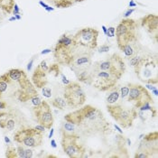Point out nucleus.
<instances>
[{
  "mask_svg": "<svg viewBox=\"0 0 158 158\" xmlns=\"http://www.w3.org/2000/svg\"><path fill=\"white\" fill-rule=\"evenodd\" d=\"M65 121L75 125L79 130L88 135H110L111 125L103 112L92 105H83L81 108L65 115Z\"/></svg>",
  "mask_w": 158,
  "mask_h": 158,
  "instance_id": "nucleus-1",
  "label": "nucleus"
},
{
  "mask_svg": "<svg viewBox=\"0 0 158 158\" xmlns=\"http://www.w3.org/2000/svg\"><path fill=\"white\" fill-rule=\"evenodd\" d=\"M8 81V89H12L11 94L18 101L27 102L38 96L36 88L22 69H10L5 73ZM7 92V91H6Z\"/></svg>",
  "mask_w": 158,
  "mask_h": 158,
  "instance_id": "nucleus-2",
  "label": "nucleus"
},
{
  "mask_svg": "<svg viewBox=\"0 0 158 158\" xmlns=\"http://www.w3.org/2000/svg\"><path fill=\"white\" fill-rule=\"evenodd\" d=\"M93 53L94 52L92 50L74 44L64 66L69 67L76 76H78L90 69L92 65Z\"/></svg>",
  "mask_w": 158,
  "mask_h": 158,
  "instance_id": "nucleus-3",
  "label": "nucleus"
},
{
  "mask_svg": "<svg viewBox=\"0 0 158 158\" xmlns=\"http://www.w3.org/2000/svg\"><path fill=\"white\" fill-rule=\"evenodd\" d=\"M136 77L146 84H157L158 62L156 55H145L134 66Z\"/></svg>",
  "mask_w": 158,
  "mask_h": 158,
  "instance_id": "nucleus-4",
  "label": "nucleus"
},
{
  "mask_svg": "<svg viewBox=\"0 0 158 158\" xmlns=\"http://www.w3.org/2000/svg\"><path fill=\"white\" fill-rule=\"evenodd\" d=\"M118 47L139 40V22L131 18H124L115 28Z\"/></svg>",
  "mask_w": 158,
  "mask_h": 158,
  "instance_id": "nucleus-5",
  "label": "nucleus"
},
{
  "mask_svg": "<svg viewBox=\"0 0 158 158\" xmlns=\"http://www.w3.org/2000/svg\"><path fill=\"white\" fill-rule=\"evenodd\" d=\"M107 110L111 118L123 128H130L138 117L136 109L125 107L120 103L107 105Z\"/></svg>",
  "mask_w": 158,
  "mask_h": 158,
  "instance_id": "nucleus-6",
  "label": "nucleus"
},
{
  "mask_svg": "<svg viewBox=\"0 0 158 158\" xmlns=\"http://www.w3.org/2000/svg\"><path fill=\"white\" fill-rule=\"evenodd\" d=\"M119 80L112 73L95 69L92 65L89 69V82L94 89L99 91H109L118 84Z\"/></svg>",
  "mask_w": 158,
  "mask_h": 158,
  "instance_id": "nucleus-7",
  "label": "nucleus"
},
{
  "mask_svg": "<svg viewBox=\"0 0 158 158\" xmlns=\"http://www.w3.org/2000/svg\"><path fill=\"white\" fill-rule=\"evenodd\" d=\"M14 140L19 145L35 148L42 146L44 135L35 127H23L15 133Z\"/></svg>",
  "mask_w": 158,
  "mask_h": 158,
  "instance_id": "nucleus-8",
  "label": "nucleus"
},
{
  "mask_svg": "<svg viewBox=\"0 0 158 158\" xmlns=\"http://www.w3.org/2000/svg\"><path fill=\"white\" fill-rule=\"evenodd\" d=\"M92 66L97 70L110 72L118 80L121 79L126 72L125 61L118 53H112L106 59L95 62V64Z\"/></svg>",
  "mask_w": 158,
  "mask_h": 158,
  "instance_id": "nucleus-9",
  "label": "nucleus"
},
{
  "mask_svg": "<svg viewBox=\"0 0 158 158\" xmlns=\"http://www.w3.org/2000/svg\"><path fill=\"white\" fill-rule=\"evenodd\" d=\"M63 98H65L67 105L72 109H79L83 106L87 98L82 87L79 82L75 81H71L69 84L65 85Z\"/></svg>",
  "mask_w": 158,
  "mask_h": 158,
  "instance_id": "nucleus-10",
  "label": "nucleus"
},
{
  "mask_svg": "<svg viewBox=\"0 0 158 158\" xmlns=\"http://www.w3.org/2000/svg\"><path fill=\"white\" fill-rule=\"evenodd\" d=\"M127 101L131 103L135 109L139 110L145 105L153 103L154 99L144 86L137 83H129V91Z\"/></svg>",
  "mask_w": 158,
  "mask_h": 158,
  "instance_id": "nucleus-11",
  "label": "nucleus"
},
{
  "mask_svg": "<svg viewBox=\"0 0 158 158\" xmlns=\"http://www.w3.org/2000/svg\"><path fill=\"white\" fill-rule=\"evenodd\" d=\"M99 32L93 27H84L78 30L73 35V43L77 45L94 51L98 47Z\"/></svg>",
  "mask_w": 158,
  "mask_h": 158,
  "instance_id": "nucleus-12",
  "label": "nucleus"
},
{
  "mask_svg": "<svg viewBox=\"0 0 158 158\" xmlns=\"http://www.w3.org/2000/svg\"><path fill=\"white\" fill-rule=\"evenodd\" d=\"M79 139V135H61V148L70 158H81L85 156L87 152L86 147L80 143Z\"/></svg>",
  "mask_w": 158,
  "mask_h": 158,
  "instance_id": "nucleus-13",
  "label": "nucleus"
},
{
  "mask_svg": "<svg viewBox=\"0 0 158 158\" xmlns=\"http://www.w3.org/2000/svg\"><path fill=\"white\" fill-rule=\"evenodd\" d=\"M158 133L157 131L149 133L145 135L144 140L140 143L134 157L149 158L154 156V154L158 152Z\"/></svg>",
  "mask_w": 158,
  "mask_h": 158,
  "instance_id": "nucleus-14",
  "label": "nucleus"
},
{
  "mask_svg": "<svg viewBox=\"0 0 158 158\" xmlns=\"http://www.w3.org/2000/svg\"><path fill=\"white\" fill-rule=\"evenodd\" d=\"M33 113L39 125L43 126L45 129H51L52 127L54 118L52 111L47 101L42 100L39 105L35 106L33 109Z\"/></svg>",
  "mask_w": 158,
  "mask_h": 158,
  "instance_id": "nucleus-15",
  "label": "nucleus"
},
{
  "mask_svg": "<svg viewBox=\"0 0 158 158\" xmlns=\"http://www.w3.org/2000/svg\"><path fill=\"white\" fill-rule=\"evenodd\" d=\"M49 66L45 60L42 61L35 69L31 81L37 89H43L48 84Z\"/></svg>",
  "mask_w": 158,
  "mask_h": 158,
  "instance_id": "nucleus-16",
  "label": "nucleus"
},
{
  "mask_svg": "<svg viewBox=\"0 0 158 158\" xmlns=\"http://www.w3.org/2000/svg\"><path fill=\"white\" fill-rule=\"evenodd\" d=\"M139 23L146 33L152 37L156 43L158 41V16L155 14H148L140 18Z\"/></svg>",
  "mask_w": 158,
  "mask_h": 158,
  "instance_id": "nucleus-17",
  "label": "nucleus"
},
{
  "mask_svg": "<svg viewBox=\"0 0 158 158\" xmlns=\"http://www.w3.org/2000/svg\"><path fill=\"white\" fill-rule=\"evenodd\" d=\"M118 49L124 52L125 56L128 60H130L135 56L139 55V53L143 50V46L141 45L139 40H135L134 42H131L125 45H122L120 47H118Z\"/></svg>",
  "mask_w": 158,
  "mask_h": 158,
  "instance_id": "nucleus-18",
  "label": "nucleus"
},
{
  "mask_svg": "<svg viewBox=\"0 0 158 158\" xmlns=\"http://www.w3.org/2000/svg\"><path fill=\"white\" fill-rule=\"evenodd\" d=\"M14 115L9 113L4 118H1L0 119V127L2 129H6L7 131H12L15 127V119L14 118Z\"/></svg>",
  "mask_w": 158,
  "mask_h": 158,
  "instance_id": "nucleus-19",
  "label": "nucleus"
},
{
  "mask_svg": "<svg viewBox=\"0 0 158 158\" xmlns=\"http://www.w3.org/2000/svg\"><path fill=\"white\" fill-rule=\"evenodd\" d=\"M78 127L73 125L72 123L68 121H65L64 123H62L61 127V135H79L78 134Z\"/></svg>",
  "mask_w": 158,
  "mask_h": 158,
  "instance_id": "nucleus-20",
  "label": "nucleus"
},
{
  "mask_svg": "<svg viewBox=\"0 0 158 158\" xmlns=\"http://www.w3.org/2000/svg\"><path fill=\"white\" fill-rule=\"evenodd\" d=\"M54 7L58 8H69L75 4V0H45Z\"/></svg>",
  "mask_w": 158,
  "mask_h": 158,
  "instance_id": "nucleus-21",
  "label": "nucleus"
},
{
  "mask_svg": "<svg viewBox=\"0 0 158 158\" xmlns=\"http://www.w3.org/2000/svg\"><path fill=\"white\" fill-rule=\"evenodd\" d=\"M111 92L110 94L106 98V103L107 105H113L116 103H118V99L120 98V94H119V88L118 87H114L113 89H110Z\"/></svg>",
  "mask_w": 158,
  "mask_h": 158,
  "instance_id": "nucleus-22",
  "label": "nucleus"
},
{
  "mask_svg": "<svg viewBox=\"0 0 158 158\" xmlns=\"http://www.w3.org/2000/svg\"><path fill=\"white\" fill-rule=\"evenodd\" d=\"M15 5V0H0V10L9 15L13 12Z\"/></svg>",
  "mask_w": 158,
  "mask_h": 158,
  "instance_id": "nucleus-23",
  "label": "nucleus"
},
{
  "mask_svg": "<svg viewBox=\"0 0 158 158\" xmlns=\"http://www.w3.org/2000/svg\"><path fill=\"white\" fill-rule=\"evenodd\" d=\"M11 108L8 105V103L3 98L2 96H0V118L6 117L9 113H11Z\"/></svg>",
  "mask_w": 158,
  "mask_h": 158,
  "instance_id": "nucleus-24",
  "label": "nucleus"
},
{
  "mask_svg": "<svg viewBox=\"0 0 158 158\" xmlns=\"http://www.w3.org/2000/svg\"><path fill=\"white\" fill-rule=\"evenodd\" d=\"M52 105L54 108H56V109L61 110H65L66 107L68 106V105H67V102H66V100H65V98L63 97H56L55 98H53V99L52 100Z\"/></svg>",
  "mask_w": 158,
  "mask_h": 158,
  "instance_id": "nucleus-25",
  "label": "nucleus"
},
{
  "mask_svg": "<svg viewBox=\"0 0 158 158\" xmlns=\"http://www.w3.org/2000/svg\"><path fill=\"white\" fill-rule=\"evenodd\" d=\"M7 89H8V81L6 74L4 73L0 75V96L3 97V95L6 93Z\"/></svg>",
  "mask_w": 158,
  "mask_h": 158,
  "instance_id": "nucleus-26",
  "label": "nucleus"
},
{
  "mask_svg": "<svg viewBox=\"0 0 158 158\" xmlns=\"http://www.w3.org/2000/svg\"><path fill=\"white\" fill-rule=\"evenodd\" d=\"M5 156L7 158H17L18 157V154H17V149L15 146H7L6 150V155Z\"/></svg>",
  "mask_w": 158,
  "mask_h": 158,
  "instance_id": "nucleus-27",
  "label": "nucleus"
},
{
  "mask_svg": "<svg viewBox=\"0 0 158 158\" xmlns=\"http://www.w3.org/2000/svg\"><path fill=\"white\" fill-rule=\"evenodd\" d=\"M128 91H129V83L122 85L119 88V94H120V98L122 100L127 99V97L128 95Z\"/></svg>",
  "mask_w": 158,
  "mask_h": 158,
  "instance_id": "nucleus-28",
  "label": "nucleus"
},
{
  "mask_svg": "<svg viewBox=\"0 0 158 158\" xmlns=\"http://www.w3.org/2000/svg\"><path fill=\"white\" fill-rule=\"evenodd\" d=\"M17 149V154H18V157L25 158V149L22 146H18L16 147Z\"/></svg>",
  "mask_w": 158,
  "mask_h": 158,
  "instance_id": "nucleus-29",
  "label": "nucleus"
},
{
  "mask_svg": "<svg viewBox=\"0 0 158 158\" xmlns=\"http://www.w3.org/2000/svg\"><path fill=\"white\" fill-rule=\"evenodd\" d=\"M43 94H44V96H45L46 98L51 97L52 96V90H51V89L48 88V87L43 88Z\"/></svg>",
  "mask_w": 158,
  "mask_h": 158,
  "instance_id": "nucleus-30",
  "label": "nucleus"
},
{
  "mask_svg": "<svg viewBox=\"0 0 158 158\" xmlns=\"http://www.w3.org/2000/svg\"><path fill=\"white\" fill-rule=\"evenodd\" d=\"M109 50H110V46L104 44V45H102L101 47L98 48V52H109Z\"/></svg>",
  "mask_w": 158,
  "mask_h": 158,
  "instance_id": "nucleus-31",
  "label": "nucleus"
},
{
  "mask_svg": "<svg viewBox=\"0 0 158 158\" xmlns=\"http://www.w3.org/2000/svg\"><path fill=\"white\" fill-rule=\"evenodd\" d=\"M32 102H33V104L35 105V106H37V105H39L40 103H41V99H40V98L38 97V96H36V97H35V98H33L32 99Z\"/></svg>",
  "mask_w": 158,
  "mask_h": 158,
  "instance_id": "nucleus-32",
  "label": "nucleus"
},
{
  "mask_svg": "<svg viewBox=\"0 0 158 158\" xmlns=\"http://www.w3.org/2000/svg\"><path fill=\"white\" fill-rule=\"evenodd\" d=\"M107 35L110 37L115 36V28L114 27H110L108 29V32H107Z\"/></svg>",
  "mask_w": 158,
  "mask_h": 158,
  "instance_id": "nucleus-33",
  "label": "nucleus"
},
{
  "mask_svg": "<svg viewBox=\"0 0 158 158\" xmlns=\"http://www.w3.org/2000/svg\"><path fill=\"white\" fill-rule=\"evenodd\" d=\"M33 157V151L31 149H25V158Z\"/></svg>",
  "mask_w": 158,
  "mask_h": 158,
  "instance_id": "nucleus-34",
  "label": "nucleus"
},
{
  "mask_svg": "<svg viewBox=\"0 0 158 158\" xmlns=\"http://www.w3.org/2000/svg\"><path fill=\"white\" fill-rule=\"evenodd\" d=\"M13 13H14V15H19V8H18L17 4H15V5L14 9H13Z\"/></svg>",
  "mask_w": 158,
  "mask_h": 158,
  "instance_id": "nucleus-35",
  "label": "nucleus"
},
{
  "mask_svg": "<svg viewBox=\"0 0 158 158\" xmlns=\"http://www.w3.org/2000/svg\"><path fill=\"white\" fill-rule=\"evenodd\" d=\"M134 11H135V9H128V10H127V12L125 13V17L127 18V16H128L129 15H131V14L134 12Z\"/></svg>",
  "mask_w": 158,
  "mask_h": 158,
  "instance_id": "nucleus-36",
  "label": "nucleus"
},
{
  "mask_svg": "<svg viewBox=\"0 0 158 158\" xmlns=\"http://www.w3.org/2000/svg\"><path fill=\"white\" fill-rule=\"evenodd\" d=\"M33 62H34V58L30 61V62L28 63V65H27V70H31V68H32V64H33Z\"/></svg>",
  "mask_w": 158,
  "mask_h": 158,
  "instance_id": "nucleus-37",
  "label": "nucleus"
},
{
  "mask_svg": "<svg viewBox=\"0 0 158 158\" xmlns=\"http://www.w3.org/2000/svg\"><path fill=\"white\" fill-rule=\"evenodd\" d=\"M51 52V50L50 49H46V50H44V51H43L42 52V54H45V53H48Z\"/></svg>",
  "mask_w": 158,
  "mask_h": 158,
  "instance_id": "nucleus-38",
  "label": "nucleus"
},
{
  "mask_svg": "<svg viewBox=\"0 0 158 158\" xmlns=\"http://www.w3.org/2000/svg\"><path fill=\"white\" fill-rule=\"evenodd\" d=\"M51 143H52V146L53 148H55V147H56V143H55V141H54V140H52V141H51Z\"/></svg>",
  "mask_w": 158,
  "mask_h": 158,
  "instance_id": "nucleus-39",
  "label": "nucleus"
},
{
  "mask_svg": "<svg viewBox=\"0 0 158 158\" xmlns=\"http://www.w3.org/2000/svg\"><path fill=\"white\" fill-rule=\"evenodd\" d=\"M3 19H4V15H3V13L0 11V23L3 21Z\"/></svg>",
  "mask_w": 158,
  "mask_h": 158,
  "instance_id": "nucleus-40",
  "label": "nucleus"
},
{
  "mask_svg": "<svg viewBox=\"0 0 158 158\" xmlns=\"http://www.w3.org/2000/svg\"><path fill=\"white\" fill-rule=\"evenodd\" d=\"M102 28H103V31H104V33H105V34L107 35V32H108V29H107V28H106V27H105L104 25L102 26Z\"/></svg>",
  "mask_w": 158,
  "mask_h": 158,
  "instance_id": "nucleus-41",
  "label": "nucleus"
},
{
  "mask_svg": "<svg viewBox=\"0 0 158 158\" xmlns=\"http://www.w3.org/2000/svg\"><path fill=\"white\" fill-rule=\"evenodd\" d=\"M51 130H52V131H51V133H50V135H49V137H50V138H51V137L52 136V134H53V129H52V127L51 128Z\"/></svg>",
  "mask_w": 158,
  "mask_h": 158,
  "instance_id": "nucleus-42",
  "label": "nucleus"
},
{
  "mask_svg": "<svg viewBox=\"0 0 158 158\" xmlns=\"http://www.w3.org/2000/svg\"><path fill=\"white\" fill-rule=\"evenodd\" d=\"M129 6H135V4H134L133 2H131V3L129 4Z\"/></svg>",
  "mask_w": 158,
  "mask_h": 158,
  "instance_id": "nucleus-43",
  "label": "nucleus"
},
{
  "mask_svg": "<svg viewBox=\"0 0 158 158\" xmlns=\"http://www.w3.org/2000/svg\"><path fill=\"white\" fill-rule=\"evenodd\" d=\"M83 1H85V0H75V3L76 2H83Z\"/></svg>",
  "mask_w": 158,
  "mask_h": 158,
  "instance_id": "nucleus-44",
  "label": "nucleus"
}]
</instances>
